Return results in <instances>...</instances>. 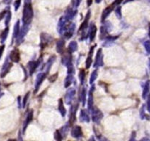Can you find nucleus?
Returning <instances> with one entry per match:
<instances>
[{
    "mask_svg": "<svg viewBox=\"0 0 150 141\" xmlns=\"http://www.w3.org/2000/svg\"><path fill=\"white\" fill-rule=\"evenodd\" d=\"M33 16V10L31 4H28L25 6L24 10H23V20L26 22L30 21Z\"/></svg>",
    "mask_w": 150,
    "mask_h": 141,
    "instance_id": "nucleus-1",
    "label": "nucleus"
},
{
    "mask_svg": "<svg viewBox=\"0 0 150 141\" xmlns=\"http://www.w3.org/2000/svg\"><path fill=\"white\" fill-rule=\"evenodd\" d=\"M10 58L13 61L18 62L20 59V56H19V53L17 50H14L11 52V54H10Z\"/></svg>",
    "mask_w": 150,
    "mask_h": 141,
    "instance_id": "nucleus-2",
    "label": "nucleus"
},
{
    "mask_svg": "<svg viewBox=\"0 0 150 141\" xmlns=\"http://www.w3.org/2000/svg\"><path fill=\"white\" fill-rule=\"evenodd\" d=\"M112 8H113V7H111V6H110V7H108L106 9H105V10H104L103 13V19H105V16H107V15H108V13H110V12L111 11Z\"/></svg>",
    "mask_w": 150,
    "mask_h": 141,
    "instance_id": "nucleus-3",
    "label": "nucleus"
},
{
    "mask_svg": "<svg viewBox=\"0 0 150 141\" xmlns=\"http://www.w3.org/2000/svg\"><path fill=\"white\" fill-rule=\"evenodd\" d=\"M95 32H96V27L93 26V29H92V32H91V39H93L95 38Z\"/></svg>",
    "mask_w": 150,
    "mask_h": 141,
    "instance_id": "nucleus-4",
    "label": "nucleus"
},
{
    "mask_svg": "<svg viewBox=\"0 0 150 141\" xmlns=\"http://www.w3.org/2000/svg\"><path fill=\"white\" fill-rule=\"evenodd\" d=\"M19 4H20V0H17V1L15 2V6H16V7H18Z\"/></svg>",
    "mask_w": 150,
    "mask_h": 141,
    "instance_id": "nucleus-5",
    "label": "nucleus"
},
{
    "mask_svg": "<svg viewBox=\"0 0 150 141\" xmlns=\"http://www.w3.org/2000/svg\"><path fill=\"white\" fill-rule=\"evenodd\" d=\"M92 0H87V4H88V6L91 5V4H92Z\"/></svg>",
    "mask_w": 150,
    "mask_h": 141,
    "instance_id": "nucleus-6",
    "label": "nucleus"
},
{
    "mask_svg": "<svg viewBox=\"0 0 150 141\" xmlns=\"http://www.w3.org/2000/svg\"><path fill=\"white\" fill-rule=\"evenodd\" d=\"M3 49H4V46H1V48H0V57H1V54H2V51H3Z\"/></svg>",
    "mask_w": 150,
    "mask_h": 141,
    "instance_id": "nucleus-7",
    "label": "nucleus"
},
{
    "mask_svg": "<svg viewBox=\"0 0 150 141\" xmlns=\"http://www.w3.org/2000/svg\"><path fill=\"white\" fill-rule=\"evenodd\" d=\"M122 1V0H116V3H117V4H120V3H121Z\"/></svg>",
    "mask_w": 150,
    "mask_h": 141,
    "instance_id": "nucleus-8",
    "label": "nucleus"
},
{
    "mask_svg": "<svg viewBox=\"0 0 150 141\" xmlns=\"http://www.w3.org/2000/svg\"><path fill=\"white\" fill-rule=\"evenodd\" d=\"M100 1H101V0H96V2H100Z\"/></svg>",
    "mask_w": 150,
    "mask_h": 141,
    "instance_id": "nucleus-9",
    "label": "nucleus"
}]
</instances>
